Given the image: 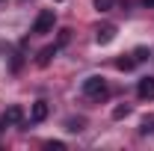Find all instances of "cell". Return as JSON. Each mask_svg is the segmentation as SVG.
<instances>
[{
    "mask_svg": "<svg viewBox=\"0 0 154 151\" xmlns=\"http://www.w3.org/2000/svg\"><path fill=\"white\" fill-rule=\"evenodd\" d=\"M83 95H86V98L101 101V98L107 95V80H104V77H98V74L86 77V80H83Z\"/></svg>",
    "mask_w": 154,
    "mask_h": 151,
    "instance_id": "obj_1",
    "label": "cell"
},
{
    "mask_svg": "<svg viewBox=\"0 0 154 151\" xmlns=\"http://www.w3.org/2000/svg\"><path fill=\"white\" fill-rule=\"evenodd\" d=\"M54 24H57L54 9H42L38 18H36V24H33V33H36V36H48V33L54 30Z\"/></svg>",
    "mask_w": 154,
    "mask_h": 151,
    "instance_id": "obj_2",
    "label": "cell"
},
{
    "mask_svg": "<svg viewBox=\"0 0 154 151\" xmlns=\"http://www.w3.org/2000/svg\"><path fill=\"white\" fill-rule=\"evenodd\" d=\"M136 95H139L142 101H154V77H142V80L136 83Z\"/></svg>",
    "mask_w": 154,
    "mask_h": 151,
    "instance_id": "obj_3",
    "label": "cell"
},
{
    "mask_svg": "<svg viewBox=\"0 0 154 151\" xmlns=\"http://www.w3.org/2000/svg\"><path fill=\"white\" fill-rule=\"evenodd\" d=\"M116 33H119L116 24H104V27H98V30H95V42H98V45H110V42L116 39Z\"/></svg>",
    "mask_w": 154,
    "mask_h": 151,
    "instance_id": "obj_4",
    "label": "cell"
},
{
    "mask_svg": "<svg viewBox=\"0 0 154 151\" xmlns=\"http://www.w3.org/2000/svg\"><path fill=\"white\" fill-rule=\"evenodd\" d=\"M57 45H51V48H42V51H38V57H36V65L38 68H48V65H51V59L57 57Z\"/></svg>",
    "mask_w": 154,
    "mask_h": 151,
    "instance_id": "obj_5",
    "label": "cell"
},
{
    "mask_svg": "<svg viewBox=\"0 0 154 151\" xmlns=\"http://www.w3.org/2000/svg\"><path fill=\"white\" fill-rule=\"evenodd\" d=\"M3 122H6V125H15V128H18L21 122H24V110H21L18 104H12V107H9V110L3 113Z\"/></svg>",
    "mask_w": 154,
    "mask_h": 151,
    "instance_id": "obj_6",
    "label": "cell"
},
{
    "mask_svg": "<svg viewBox=\"0 0 154 151\" xmlns=\"http://www.w3.org/2000/svg\"><path fill=\"white\" fill-rule=\"evenodd\" d=\"M45 119H48V104H45V101H36V104H33V113H30V122L38 125V122H45Z\"/></svg>",
    "mask_w": 154,
    "mask_h": 151,
    "instance_id": "obj_7",
    "label": "cell"
},
{
    "mask_svg": "<svg viewBox=\"0 0 154 151\" xmlns=\"http://www.w3.org/2000/svg\"><path fill=\"white\" fill-rule=\"evenodd\" d=\"M116 65H119L122 71H131V68L136 65V59L134 57H122V59H116Z\"/></svg>",
    "mask_w": 154,
    "mask_h": 151,
    "instance_id": "obj_8",
    "label": "cell"
},
{
    "mask_svg": "<svg viewBox=\"0 0 154 151\" xmlns=\"http://www.w3.org/2000/svg\"><path fill=\"white\" fill-rule=\"evenodd\" d=\"M92 3H95V9H98V12H110L116 0H92Z\"/></svg>",
    "mask_w": 154,
    "mask_h": 151,
    "instance_id": "obj_9",
    "label": "cell"
},
{
    "mask_svg": "<svg viewBox=\"0 0 154 151\" xmlns=\"http://www.w3.org/2000/svg\"><path fill=\"white\" fill-rule=\"evenodd\" d=\"M125 116H131V107H128V104H122V107L113 110V119H125Z\"/></svg>",
    "mask_w": 154,
    "mask_h": 151,
    "instance_id": "obj_10",
    "label": "cell"
},
{
    "mask_svg": "<svg viewBox=\"0 0 154 151\" xmlns=\"http://www.w3.org/2000/svg\"><path fill=\"white\" fill-rule=\"evenodd\" d=\"M48 148H51V151H62L65 145H62V142H48Z\"/></svg>",
    "mask_w": 154,
    "mask_h": 151,
    "instance_id": "obj_11",
    "label": "cell"
},
{
    "mask_svg": "<svg viewBox=\"0 0 154 151\" xmlns=\"http://www.w3.org/2000/svg\"><path fill=\"white\" fill-rule=\"evenodd\" d=\"M142 3H145V6H154V0H142Z\"/></svg>",
    "mask_w": 154,
    "mask_h": 151,
    "instance_id": "obj_12",
    "label": "cell"
},
{
    "mask_svg": "<svg viewBox=\"0 0 154 151\" xmlns=\"http://www.w3.org/2000/svg\"><path fill=\"white\" fill-rule=\"evenodd\" d=\"M3 125H6V122H3V116H0V131H3Z\"/></svg>",
    "mask_w": 154,
    "mask_h": 151,
    "instance_id": "obj_13",
    "label": "cell"
}]
</instances>
